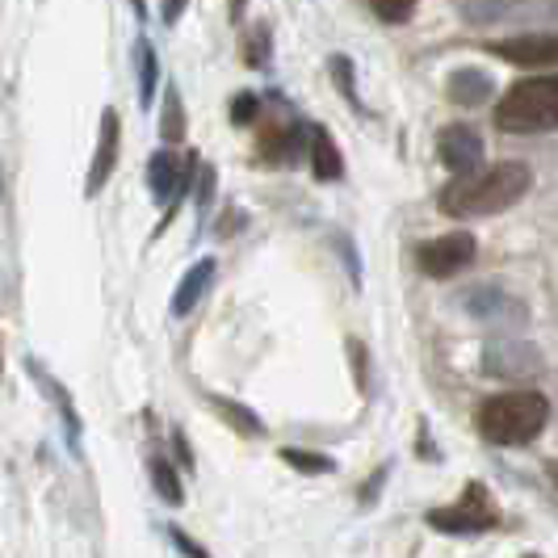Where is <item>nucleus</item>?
<instances>
[{
	"mask_svg": "<svg viewBox=\"0 0 558 558\" xmlns=\"http://www.w3.org/2000/svg\"><path fill=\"white\" fill-rule=\"evenodd\" d=\"M303 140H307V126H303V122L265 118L260 131H256V156H260L265 165H299Z\"/></svg>",
	"mask_w": 558,
	"mask_h": 558,
	"instance_id": "obj_8",
	"label": "nucleus"
},
{
	"mask_svg": "<svg viewBox=\"0 0 558 558\" xmlns=\"http://www.w3.org/2000/svg\"><path fill=\"white\" fill-rule=\"evenodd\" d=\"M197 168H202V160H197L194 151H190V156H177L172 147L151 151V160H147V190H151V197H156V202H165V206H168L165 219H160V231L177 219V210H181L185 194L194 190Z\"/></svg>",
	"mask_w": 558,
	"mask_h": 558,
	"instance_id": "obj_5",
	"label": "nucleus"
},
{
	"mask_svg": "<svg viewBox=\"0 0 558 558\" xmlns=\"http://www.w3.org/2000/svg\"><path fill=\"white\" fill-rule=\"evenodd\" d=\"M446 97L462 110H478V106H487L496 97V81L487 72H478V68H458L446 81Z\"/></svg>",
	"mask_w": 558,
	"mask_h": 558,
	"instance_id": "obj_13",
	"label": "nucleus"
},
{
	"mask_svg": "<svg viewBox=\"0 0 558 558\" xmlns=\"http://www.w3.org/2000/svg\"><path fill=\"white\" fill-rule=\"evenodd\" d=\"M558 122V81L555 76H530L512 84L496 106V131L504 135H542Z\"/></svg>",
	"mask_w": 558,
	"mask_h": 558,
	"instance_id": "obj_3",
	"label": "nucleus"
},
{
	"mask_svg": "<svg viewBox=\"0 0 558 558\" xmlns=\"http://www.w3.org/2000/svg\"><path fill=\"white\" fill-rule=\"evenodd\" d=\"M466 311L483 319V324H525V307L512 299V294H504L500 286H478L466 294Z\"/></svg>",
	"mask_w": 558,
	"mask_h": 558,
	"instance_id": "obj_12",
	"label": "nucleus"
},
{
	"mask_svg": "<svg viewBox=\"0 0 558 558\" xmlns=\"http://www.w3.org/2000/svg\"><path fill=\"white\" fill-rule=\"evenodd\" d=\"M244 59H248V68H265V63H269V26L252 29L248 47H244Z\"/></svg>",
	"mask_w": 558,
	"mask_h": 558,
	"instance_id": "obj_26",
	"label": "nucleus"
},
{
	"mask_svg": "<svg viewBox=\"0 0 558 558\" xmlns=\"http://www.w3.org/2000/svg\"><path fill=\"white\" fill-rule=\"evenodd\" d=\"M185 4H190V0H165V4H160V17H165V26H177V22H181Z\"/></svg>",
	"mask_w": 558,
	"mask_h": 558,
	"instance_id": "obj_30",
	"label": "nucleus"
},
{
	"mask_svg": "<svg viewBox=\"0 0 558 558\" xmlns=\"http://www.w3.org/2000/svg\"><path fill=\"white\" fill-rule=\"evenodd\" d=\"M260 110H265V106H260V97H256V93H240V97L231 101V122H235V126L260 122Z\"/></svg>",
	"mask_w": 558,
	"mask_h": 558,
	"instance_id": "obj_25",
	"label": "nucleus"
},
{
	"mask_svg": "<svg viewBox=\"0 0 558 558\" xmlns=\"http://www.w3.org/2000/svg\"><path fill=\"white\" fill-rule=\"evenodd\" d=\"M168 542H172V546H177V550H181V555H185V558H210V555H206V546H202V542H194L190 533H185V530H177V525L168 530Z\"/></svg>",
	"mask_w": 558,
	"mask_h": 558,
	"instance_id": "obj_27",
	"label": "nucleus"
},
{
	"mask_svg": "<svg viewBox=\"0 0 558 558\" xmlns=\"http://www.w3.org/2000/svg\"><path fill=\"white\" fill-rule=\"evenodd\" d=\"M332 76H336V84H340V93H344V101H349L353 110L362 113L365 106H362V97H357V84H353V59H349V56H332Z\"/></svg>",
	"mask_w": 558,
	"mask_h": 558,
	"instance_id": "obj_24",
	"label": "nucleus"
},
{
	"mask_svg": "<svg viewBox=\"0 0 558 558\" xmlns=\"http://www.w3.org/2000/svg\"><path fill=\"white\" fill-rule=\"evenodd\" d=\"M437 156H441V165H446L453 177H471V172L483 168V140H478L475 126L453 122V126H446V131L437 135Z\"/></svg>",
	"mask_w": 558,
	"mask_h": 558,
	"instance_id": "obj_9",
	"label": "nucleus"
},
{
	"mask_svg": "<svg viewBox=\"0 0 558 558\" xmlns=\"http://www.w3.org/2000/svg\"><path fill=\"white\" fill-rule=\"evenodd\" d=\"M215 274H219V265H215V256H202L194 269L181 278V286H177V294H172V315L177 319H185V315H194V307L206 299V290H210V281H215Z\"/></svg>",
	"mask_w": 558,
	"mask_h": 558,
	"instance_id": "obj_14",
	"label": "nucleus"
},
{
	"mask_svg": "<svg viewBox=\"0 0 558 558\" xmlns=\"http://www.w3.org/2000/svg\"><path fill=\"white\" fill-rule=\"evenodd\" d=\"M546 424H550V399L542 391H530V387L492 395V399L478 403L475 412L478 437L504 449L533 446Z\"/></svg>",
	"mask_w": 558,
	"mask_h": 558,
	"instance_id": "obj_2",
	"label": "nucleus"
},
{
	"mask_svg": "<svg viewBox=\"0 0 558 558\" xmlns=\"http://www.w3.org/2000/svg\"><path fill=\"white\" fill-rule=\"evenodd\" d=\"M278 458L286 462V466H294L299 475H332L336 471L332 458H328V453H315V449L286 446V449H278Z\"/></svg>",
	"mask_w": 558,
	"mask_h": 558,
	"instance_id": "obj_21",
	"label": "nucleus"
},
{
	"mask_svg": "<svg viewBox=\"0 0 558 558\" xmlns=\"http://www.w3.org/2000/svg\"><path fill=\"white\" fill-rule=\"evenodd\" d=\"M206 403H210V408H215L240 437H265V424H260V416H256L252 408L235 403V399H223V395H206Z\"/></svg>",
	"mask_w": 558,
	"mask_h": 558,
	"instance_id": "obj_18",
	"label": "nucleus"
},
{
	"mask_svg": "<svg viewBox=\"0 0 558 558\" xmlns=\"http://www.w3.org/2000/svg\"><path fill=\"white\" fill-rule=\"evenodd\" d=\"M0 374H4V353H0Z\"/></svg>",
	"mask_w": 558,
	"mask_h": 558,
	"instance_id": "obj_31",
	"label": "nucleus"
},
{
	"mask_svg": "<svg viewBox=\"0 0 558 558\" xmlns=\"http://www.w3.org/2000/svg\"><path fill=\"white\" fill-rule=\"evenodd\" d=\"M525 0H462V17L471 26H492V22H504L512 13H521Z\"/></svg>",
	"mask_w": 558,
	"mask_h": 558,
	"instance_id": "obj_19",
	"label": "nucleus"
},
{
	"mask_svg": "<svg viewBox=\"0 0 558 558\" xmlns=\"http://www.w3.org/2000/svg\"><path fill=\"white\" fill-rule=\"evenodd\" d=\"M135 72H140V106L151 110L156 88H160V56L147 38H135Z\"/></svg>",
	"mask_w": 558,
	"mask_h": 558,
	"instance_id": "obj_17",
	"label": "nucleus"
},
{
	"mask_svg": "<svg viewBox=\"0 0 558 558\" xmlns=\"http://www.w3.org/2000/svg\"><path fill=\"white\" fill-rule=\"evenodd\" d=\"M525 558H542V555H525Z\"/></svg>",
	"mask_w": 558,
	"mask_h": 558,
	"instance_id": "obj_32",
	"label": "nucleus"
},
{
	"mask_svg": "<svg viewBox=\"0 0 558 558\" xmlns=\"http://www.w3.org/2000/svg\"><path fill=\"white\" fill-rule=\"evenodd\" d=\"M424 525L437 533H449V537H478V533L500 530V504L487 492V483L471 478L453 504L428 508L424 512Z\"/></svg>",
	"mask_w": 558,
	"mask_h": 558,
	"instance_id": "obj_4",
	"label": "nucleus"
},
{
	"mask_svg": "<svg viewBox=\"0 0 558 558\" xmlns=\"http://www.w3.org/2000/svg\"><path fill=\"white\" fill-rule=\"evenodd\" d=\"M533 190V168L521 160H504V165L478 168L471 177H453L437 206L449 219H487L500 215L508 206H517Z\"/></svg>",
	"mask_w": 558,
	"mask_h": 558,
	"instance_id": "obj_1",
	"label": "nucleus"
},
{
	"mask_svg": "<svg viewBox=\"0 0 558 558\" xmlns=\"http://www.w3.org/2000/svg\"><path fill=\"white\" fill-rule=\"evenodd\" d=\"M147 471H151V487H156V496L165 504H172V508H181L185 504V487H181V478H177V471H172V462L168 458H151L147 462Z\"/></svg>",
	"mask_w": 558,
	"mask_h": 558,
	"instance_id": "obj_20",
	"label": "nucleus"
},
{
	"mask_svg": "<svg viewBox=\"0 0 558 558\" xmlns=\"http://www.w3.org/2000/svg\"><path fill=\"white\" fill-rule=\"evenodd\" d=\"M483 369L504 383H530L546 369V357L537 353V344H525V340H492L483 349Z\"/></svg>",
	"mask_w": 558,
	"mask_h": 558,
	"instance_id": "obj_7",
	"label": "nucleus"
},
{
	"mask_svg": "<svg viewBox=\"0 0 558 558\" xmlns=\"http://www.w3.org/2000/svg\"><path fill=\"white\" fill-rule=\"evenodd\" d=\"M307 147H311V168H315V181H324V185H336V181H344V156H340V147L336 140L324 131V126H307Z\"/></svg>",
	"mask_w": 558,
	"mask_h": 558,
	"instance_id": "obj_15",
	"label": "nucleus"
},
{
	"mask_svg": "<svg viewBox=\"0 0 558 558\" xmlns=\"http://www.w3.org/2000/svg\"><path fill=\"white\" fill-rule=\"evenodd\" d=\"M487 51H492L496 59L517 63V68H555L558 63V38L555 34H521V38L487 43Z\"/></svg>",
	"mask_w": 558,
	"mask_h": 558,
	"instance_id": "obj_10",
	"label": "nucleus"
},
{
	"mask_svg": "<svg viewBox=\"0 0 558 558\" xmlns=\"http://www.w3.org/2000/svg\"><path fill=\"white\" fill-rule=\"evenodd\" d=\"M475 235L471 231H449V235H437V240H428V244H420L416 248V265L428 274V278L437 281H449L458 278L471 260H475Z\"/></svg>",
	"mask_w": 558,
	"mask_h": 558,
	"instance_id": "obj_6",
	"label": "nucleus"
},
{
	"mask_svg": "<svg viewBox=\"0 0 558 558\" xmlns=\"http://www.w3.org/2000/svg\"><path fill=\"white\" fill-rule=\"evenodd\" d=\"M387 475H391V466H378L374 475L365 478V492L357 496V500H362V508H369V504H374L378 496H383V483H387Z\"/></svg>",
	"mask_w": 558,
	"mask_h": 558,
	"instance_id": "obj_28",
	"label": "nucleus"
},
{
	"mask_svg": "<svg viewBox=\"0 0 558 558\" xmlns=\"http://www.w3.org/2000/svg\"><path fill=\"white\" fill-rule=\"evenodd\" d=\"M29 374L38 378L43 395H47V399H51V403L59 408V416H63V424H68V441H72V449H76V446H81V412H76L72 395L63 391V383H56V378H51V374H47V369H43L38 362H29Z\"/></svg>",
	"mask_w": 558,
	"mask_h": 558,
	"instance_id": "obj_16",
	"label": "nucleus"
},
{
	"mask_svg": "<svg viewBox=\"0 0 558 558\" xmlns=\"http://www.w3.org/2000/svg\"><path fill=\"white\" fill-rule=\"evenodd\" d=\"M118 143H122V122L118 113L106 110L101 113V135H97V151H93V165H88V177H84V197H97L106 190V181L118 168Z\"/></svg>",
	"mask_w": 558,
	"mask_h": 558,
	"instance_id": "obj_11",
	"label": "nucleus"
},
{
	"mask_svg": "<svg viewBox=\"0 0 558 558\" xmlns=\"http://www.w3.org/2000/svg\"><path fill=\"white\" fill-rule=\"evenodd\" d=\"M420 0H369V9H374V17L378 22H387V26H403L412 13H416Z\"/></svg>",
	"mask_w": 558,
	"mask_h": 558,
	"instance_id": "obj_23",
	"label": "nucleus"
},
{
	"mask_svg": "<svg viewBox=\"0 0 558 558\" xmlns=\"http://www.w3.org/2000/svg\"><path fill=\"white\" fill-rule=\"evenodd\" d=\"M160 143H185V110H181V93L168 84L165 110H160Z\"/></svg>",
	"mask_w": 558,
	"mask_h": 558,
	"instance_id": "obj_22",
	"label": "nucleus"
},
{
	"mask_svg": "<svg viewBox=\"0 0 558 558\" xmlns=\"http://www.w3.org/2000/svg\"><path fill=\"white\" fill-rule=\"evenodd\" d=\"M172 449H177V462H181L185 471H194V449H190V441H185L181 428H172Z\"/></svg>",
	"mask_w": 558,
	"mask_h": 558,
	"instance_id": "obj_29",
	"label": "nucleus"
}]
</instances>
